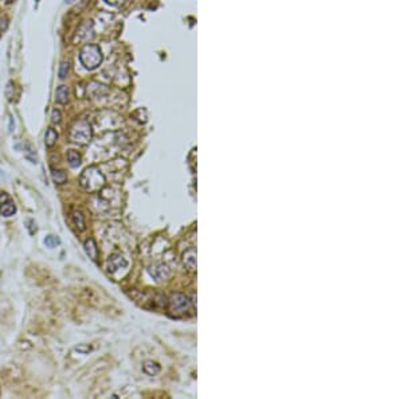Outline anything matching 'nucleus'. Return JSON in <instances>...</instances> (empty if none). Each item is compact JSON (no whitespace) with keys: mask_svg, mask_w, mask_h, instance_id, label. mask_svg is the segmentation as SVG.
Returning a JSON list of instances; mask_svg holds the SVG:
<instances>
[{"mask_svg":"<svg viewBox=\"0 0 403 399\" xmlns=\"http://www.w3.org/2000/svg\"><path fill=\"white\" fill-rule=\"evenodd\" d=\"M15 0H7V3H14Z\"/></svg>","mask_w":403,"mask_h":399,"instance_id":"25","label":"nucleus"},{"mask_svg":"<svg viewBox=\"0 0 403 399\" xmlns=\"http://www.w3.org/2000/svg\"><path fill=\"white\" fill-rule=\"evenodd\" d=\"M14 128H15L14 118H12V116H9V117H8V131L12 132V131H14Z\"/></svg>","mask_w":403,"mask_h":399,"instance_id":"23","label":"nucleus"},{"mask_svg":"<svg viewBox=\"0 0 403 399\" xmlns=\"http://www.w3.org/2000/svg\"><path fill=\"white\" fill-rule=\"evenodd\" d=\"M183 263L191 272H194L196 269V250L194 247H190L188 250H186V253L183 254Z\"/></svg>","mask_w":403,"mask_h":399,"instance_id":"10","label":"nucleus"},{"mask_svg":"<svg viewBox=\"0 0 403 399\" xmlns=\"http://www.w3.org/2000/svg\"><path fill=\"white\" fill-rule=\"evenodd\" d=\"M93 136V131H91L90 124L86 120H78L73 124L69 131V139L76 143V144L85 145L90 141Z\"/></svg>","mask_w":403,"mask_h":399,"instance_id":"3","label":"nucleus"},{"mask_svg":"<svg viewBox=\"0 0 403 399\" xmlns=\"http://www.w3.org/2000/svg\"><path fill=\"white\" fill-rule=\"evenodd\" d=\"M105 183H106V179H105L104 173L94 165L85 168L80 176V186L89 194H94V192L102 190L105 187Z\"/></svg>","mask_w":403,"mask_h":399,"instance_id":"1","label":"nucleus"},{"mask_svg":"<svg viewBox=\"0 0 403 399\" xmlns=\"http://www.w3.org/2000/svg\"><path fill=\"white\" fill-rule=\"evenodd\" d=\"M168 304H169V309L171 312L175 315H184L188 312V309L191 307V301L188 300L186 295H181V293H173L169 300H168Z\"/></svg>","mask_w":403,"mask_h":399,"instance_id":"4","label":"nucleus"},{"mask_svg":"<svg viewBox=\"0 0 403 399\" xmlns=\"http://www.w3.org/2000/svg\"><path fill=\"white\" fill-rule=\"evenodd\" d=\"M38 1H39V0H35V3H38Z\"/></svg>","mask_w":403,"mask_h":399,"instance_id":"26","label":"nucleus"},{"mask_svg":"<svg viewBox=\"0 0 403 399\" xmlns=\"http://www.w3.org/2000/svg\"><path fill=\"white\" fill-rule=\"evenodd\" d=\"M73 226L76 227L78 233H83L86 230V219L81 210H74L72 213Z\"/></svg>","mask_w":403,"mask_h":399,"instance_id":"9","label":"nucleus"},{"mask_svg":"<svg viewBox=\"0 0 403 399\" xmlns=\"http://www.w3.org/2000/svg\"><path fill=\"white\" fill-rule=\"evenodd\" d=\"M23 154H24V158H26L30 163L32 164L38 163V155H36L35 150L32 148L31 144H28V143H24V144H23Z\"/></svg>","mask_w":403,"mask_h":399,"instance_id":"17","label":"nucleus"},{"mask_svg":"<svg viewBox=\"0 0 403 399\" xmlns=\"http://www.w3.org/2000/svg\"><path fill=\"white\" fill-rule=\"evenodd\" d=\"M94 26H93V22L91 20H85L82 23L81 26L78 27L77 31V38L81 39V41H87L89 38H93V32H94Z\"/></svg>","mask_w":403,"mask_h":399,"instance_id":"8","label":"nucleus"},{"mask_svg":"<svg viewBox=\"0 0 403 399\" xmlns=\"http://www.w3.org/2000/svg\"><path fill=\"white\" fill-rule=\"evenodd\" d=\"M83 249H85V251H86V254L89 255V258L91 261H97L98 259V246L95 243L94 238H87L83 242Z\"/></svg>","mask_w":403,"mask_h":399,"instance_id":"11","label":"nucleus"},{"mask_svg":"<svg viewBox=\"0 0 403 399\" xmlns=\"http://www.w3.org/2000/svg\"><path fill=\"white\" fill-rule=\"evenodd\" d=\"M51 123L53 124H59L62 121V114H61V110L59 109H53L51 110Z\"/></svg>","mask_w":403,"mask_h":399,"instance_id":"20","label":"nucleus"},{"mask_svg":"<svg viewBox=\"0 0 403 399\" xmlns=\"http://www.w3.org/2000/svg\"><path fill=\"white\" fill-rule=\"evenodd\" d=\"M69 95H70L69 87L66 86V85H61V86H58V89L55 90L54 101L59 105L68 104V102H69Z\"/></svg>","mask_w":403,"mask_h":399,"instance_id":"12","label":"nucleus"},{"mask_svg":"<svg viewBox=\"0 0 403 399\" xmlns=\"http://www.w3.org/2000/svg\"><path fill=\"white\" fill-rule=\"evenodd\" d=\"M51 179H53L55 184L62 186L65 183H68V172L64 171V169H55V168H53L51 169Z\"/></svg>","mask_w":403,"mask_h":399,"instance_id":"13","label":"nucleus"},{"mask_svg":"<svg viewBox=\"0 0 403 399\" xmlns=\"http://www.w3.org/2000/svg\"><path fill=\"white\" fill-rule=\"evenodd\" d=\"M69 72H70V64L68 61H64L62 64L59 65V70H58V76L61 80H65V78L69 76Z\"/></svg>","mask_w":403,"mask_h":399,"instance_id":"19","label":"nucleus"},{"mask_svg":"<svg viewBox=\"0 0 403 399\" xmlns=\"http://www.w3.org/2000/svg\"><path fill=\"white\" fill-rule=\"evenodd\" d=\"M128 266H129V262L128 259L121 255V254H112L110 257L106 261V269L110 274H116L120 270H127Z\"/></svg>","mask_w":403,"mask_h":399,"instance_id":"5","label":"nucleus"},{"mask_svg":"<svg viewBox=\"0 0 403 399\" xmlns=\"http://www.w3.org/2000/svg\"><path fill=\"white\" fill-rule=\"evenodd\" d=\"M12 89H14V86H12V82H9L8 85H7V89H5V95H7V98H8V100H12Z\"/></svg>","mask_w":403,"mask_h":399,"instance_id":"22","label":"nucleus"},{"mask_svg":"<svg viewBox=\"0 0 403 399\" xmlns=\"http://www.w3.org/2000/svg\"><path fill=\"white\" fill-rule=\"evenodd\" d=\"M45 245L49 247V249H54V247H57V246L61 245V239H59L58 237L55 236H47L45 238Z\"/></svg>","mask_w":403,"mask_h":399,"instance_id":"18","label":"nucleus"},{"mask_svg":"<svg viewBox=\"0 0 403 399\" xmlns=\"http://www.w3.org/2000/svg\"><path fill=\"white\" fill-rule=\"evenodd\" d=\"M7 26H8V19L7 18L0 19V36H1V32L7 28Z\"/></svg>","mask_w":403,"mask_h":399,"instance_id":"21","label":"nucleus"},{"mask_svg":"<svg viewBox=\"0 0 403 399\" xmlns=\"http://www.w3.org/2000/svg\"><path fill=\"white\" fill-rule=\"evenodd\" d=\"M160 366H159V363L154 362V360H147V362L143 364V371L147 374V375H150V377H155V375H158L159 372H160Z\"/></svg>","mask_w":403,"mask_h":399,"instance_id":"15","label":"nucleus"},{"mask_svg":"<svg viewBox=\"0 0 403 399\" xmlns=\"http://www.w3.org/2000/svg\"><path fill=\"white\" fill-rule=\"evenodd\" d=\"M66 158H68L69 165H70L72 168H78L80 165H81V163H82L81 155L78 154L77 151L69 150L68 154H66Z\"/></svg>","mask_w":403,"mask_h":399,"instance_id":"16","label":"nucleus"},{"mask_svg":"<svg viewBox=\"0 0 403 399\" xmlns=\"http://www.w3.org/2000/svg\"><path fill=\"white\" fill-rule=\"evenodd\" d=\"M148 273L151 274L152 278H155L158 282H163L169 280L171 277V269L168 268L167 263L164 262H156L152 266H150Z\"/></svg>","mask_w":403,"mask_h":399,"instance_id":"6","label":"nucleus"},{"mask_svg":"<svg viewBox=\"0 0 403 399\" xmlns=\"http://www.w3.org/2000/svg\"><path fill=\"white\" fill-rule=\"evenodd\" d=\"M73 1H76V0H65V4H72Z\"/></svg>","mask_w":403,"mask_h":399,"instance_id":"24","label":"nucleus"},{"mask_svg":"<svg viewBox=\"0 0 403 399\" xmlns=\"http://www.w3.org/2000/svg\"><path fill=\"white\" fill-rule=\"evenodd\" d=\"M58 141V132L54 128H47L45 133V144L47 148H53Z\"/></svg>","mask_w":403,"mask_h":399,"instance_id":"14","label":"nucleus"},{"mask_svg":"<svg viewBox=\"0 0 403 399\" xmlns=\"http://www.w3.org/2000/svg\"><path fill=\"white\" fill-rule=\"evenodd\" d=\"M16 213V206H15L14 199L7 194V192H1L0 194V214L5 218H9L15 215Z\"/></svg>","mask_w":403,"mask_h":399,"instance_id":"7","label":"nucleus"},{"mask_svg":"<svg viewBox=\"0 0 403 399\" xmlns=\"http://www.w3.org/2000/svg\"><path fill=\"white\" fill-rule=\"evenodd\" d=\"M104 55L101 53L100 47L95 45H85L80 51V61L82 66L87 70H94L102 64Z\"/></svg>","mask_w":403,"mask_h":399,"instance_id":"2","label":"nucleus"}]
</instances>
